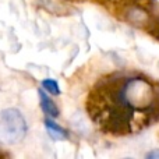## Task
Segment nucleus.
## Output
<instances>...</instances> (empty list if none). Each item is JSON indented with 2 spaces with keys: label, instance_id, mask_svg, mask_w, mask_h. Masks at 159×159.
Here are the masks:
<instances>
[{
  "label": "nucleus",
  "instance_id": "nucleus-4",
  "mask_svg": "<svg viewBox=\"0 0 159 159\" xmlns=\"http://www.w3.org/2000/svg\"><path fill=\"white\" fill-rule=\"evenodd\" d=\"M45 126H46L48 133H49V134L52 135V138H55V140H60V138H64L67 135V133L64 131L59 124H56L55 121L49 120V119L45 120Z\"/></svg>",
  "mask_w": 159,
  "mask_h": 159
},
{
  "label": "nucleus",
  "instance_id": "nucleus-3",
  "mask_svg": "<svg viewBox=\"0 0 159 159\" xmlns=\"http://www.w3.org/2000/svg\"><path fill=\"white\" fill-rule=\"evenodd\" d=\"M39 99H41V107L48 116L50 117H57L59 116V107L56 106V103L43 92V91H39Z\"/></svg>",
  "mask_w": 159,
  "mask_h": 159
},
{
  "label": "nucleus",
  "instance_id": "nucleus-5",
  "mask_svg": "<svg viewBox=\"0 0 159 159\" xmlns=\"http://www.w3.org/2000/svg\"><path fill=\"white\" fill-rule=\"evenodd\" d=\"M42 87L49 93H52V95H59V93H60V88H59L57 81H55V80H52V78L43 80V81H42Z\"/></svg>",
  "mask_w": 159,
  "mask_h": 159
},
{
  "label": "nucleus",
  "instance_id": "nucleus-6",
  "mask_svg": "<svg viewBox=\"0 0 159 159\" xmlns=\"http://www.w3.org/2000/svg\"><path fill=\"white\" fill-rule=\"evenodd\" d=\"M147 158H151V159H159V149H157V151H152L149 152V154H147Z\"/></svg>",
  "mask_w": 159,
  "mask_h": 159
},
{
  "label": "nucleus",
  "instance_id": "nucleus-1",
  "mask_svg": "<svg viewBox=\"0 0 159 159\" xmlns=\"http://www.w3.org/2000/svg\"><path fill=\"white\" fill-rule=\"evenodd\" d=\"M121 103L135 109H145L155 103L154 89L151 84L141 78H131L124 84L120 92Z\"/></svg>",
  "mask_w": 159,
  "mask_h": 159
},
{
  "label": "nucleus",
  "instance_id": "nucleus-2",
  "mask_svg": "<svg viewBox=\"0 0 159 159\" xmlns=\"http://www.w3.org/2000/svg\"><path fill=\"white\" fill-rule=\"evenodd\" d=\"M27 133L25 119L17 109H4L0 112V137L7 144H17Z\"/></svg>",
  "mask_w": 159,
  "mask_h": 159
}]
</instances>
